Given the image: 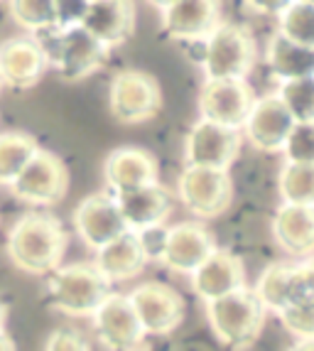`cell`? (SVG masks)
Instances as JSON below:
<instances>
[{
	"label": "cell",
	"mask_w": 314,
	"mask_h": 351,
	"mask_svg": "<svg viewBox=\"0 0 314 351\" xmlns=\"http://www.w3.org/2000/svg\"><path fill=\"white\" fill-rule=\"evenodd\" d=\"M104 177L113 194H123L160 182V167L157 160L143 147H118L106 158Z\"/></svg>",
	"instance_id": "cell-20"
},
{
	"label": "cell",
	"mask_w": 314,
	"mask_h": 351,
	"mask_svg": "<svg viewBox=\"0 0 314 351\" xmlns=\"http://www.w3.org/2000/svg\"><path fill=\"white\" fill-rule=\"evenodd\" d=\"M273 239L287 256L309 258L314 251V206L282 204L273 217Z\"/></svg>",
	"instance_id": "cell-22"
},
{
	"label": "cell",
	"mask_w": 314,
	"mask_h": 351,
	"mask_svg": "<svg viewBox=\"0 0 314 351\" xmlns=\"http://www.w3.org/2000/svg\"><path fill=\"white\" fill-rule=\"evenodd\" d=\"M265 64L275 74L278 82L297 79V76H312L314 71V47L295 45L275 32L265 47Z\"/></svg>",
	"instance_id": "cell-24"
},
{
	"label": "cell",
	"mask_w": 314,
	"mask_h": 351,
	"mask_svg": "<svg viewBox=\"0 0 314 351\" xmlns=\"http://www.w3.org/2000/svg\"><path fill=\"white\" fill-rule=\"evenodd\" d=\"M113 282L93 263L59 265L47 278V302L49 307L69 317H91L93 310L104 302Z\"/></svg>",
	"instance_id": "cell-2"
},
{
	"label": "cell",
	"mask_w": 314,
	"mask_h": 351,
	"mask_svg": "<svg viewBox=\"0 0 314 351\" xmlns=\"http://www.w3.org/2000/svg\"><path fill=\"white\" fill-rule=\"evenodd\" d=\"M71 221H74L79 239L93 251H99L101 246L111 243L113 239L128 231L111 194H88L86 199L76 204Z\"/></svg>",
	"instance_id": "cell-15"
},
{
	"label": "cell",
	"mask_w": 314,
	"mask_h": 351,
	"mask_svg": "<svg viewBox=\"0 0 314 351\" xmlns=\"http://www.w3.org/2000/svg\"><path fill=\"white\" fill-rule=\"evenodd\" d=\"M280 104L285 106L295 123H312L314 121V79L297 76L280 82L278 94Z\"/></svg>",
	"instance_id": "cell-29"
},
{
	"label": "cell",
	"mask_w": 314,
	"mask_h": 351,
	"mask_svg": "<svg viewBox=\"0 0 314 351\" xmlns=\"http://www.w3.org/2000/svg\"><path fill=\"white\" fill-rule=\"evenodd\" d=\"M49 66L45 49L37 40L15 37L0 45V84L15 91L37 86Z\"/></svg>",
	"instance_id": "cell-17"
},
{
	"label": "cell",
	"mask_w": 314,
	"mask_h": 351,
	"mask_svg": "<svg viewBox=\"0 0 314 351\" xmlns=\"http://www.w3.org/2000/svg\"><path fill=\"white\" fill-rule=\"evenodd\" d=\"M8 187L25 204L52 206L69 192V170L59 155L37 147Z\"/></svg>",
	"instance_id": "cell-6"
},
{
	"label": "cell",
	"mask_w": 314,
	"mask_h": 351,
	"mask_svg": "<svg viewBox=\"0 0 314 351\" xmlns=\"http://www.w3.org/2000/svg\"><path fill=\"white\" fill-rule=\"evenodd\" d=\"M79 3H84V5H88V3H93V0H79Z\"/></svg>",
	"instance_id": "cell-40"
},
{
	"label": "cell",
	"mask_w": 314,
	"mask_h": 351,
	"mask_svg": "<svg viewBox=\"0 0 314 351\" xmlns=\"http://www.w3.org/2000/svg\"><path fill=\"white\" fill-rule=\"evenodd\" d=\"M278 18V32L280 37L314 47V5L307 0H290L282 10L275 15Z\"/></svg>",
	"instance_id": "cell-28"
},
{
	"label": "cell",
	"mask_w": 314,
	"mask_h": 351,
	"mask_svg": "<svg viewBox=\"0 0 314 351\" xmlns=\"http://www.w3.org/2000/svg\"><path fill=\"white\" fill-rule=\"evenodd\" d=\"M287 351H314V341L312 339H295V344Z\"/></svg>",
	"instance_id": "cell-37"
},
{
	"label": "cell",
	"mask_w": 314,
	"mask_h": 351,
	"mask_svg": "<svg viewBox=\"0 0 314 351\" xmlns=\"http://www.w3.org/2000/svg\"><path fill=\"white\" fill-rule=\"evenodd\" d=\"M221 23L219 0H177L162 10V29L172 40H204Z\"/></svg>",
	"instance_id": "cell-21"
},
{
	"label": "cell",
	"mask_w": 314,
	"mask_h": 351,
	"mask_svg": "<svg viewBox=\"0 0 314 351\" xmlns=\"http://www.w3.org/2000/svg\"><path fill=\"white\" fill-rule=\"evenodd\" d=\"M128 300L145 337H167L184 322V300L175 287L165 282H140L133 293H128Z\"/></svg>",
	"instance_id": "cell-9"
},
{
	"label": "cell",
	"mask_w": 314,
	"mask_h": 351,
	"mask_svg": "<svg viewBox=\"0 0 314 351\" xmlns=\"http://www.w3.org/2000/svg\"><path fill=\"white\" fill-rule=\"evenodd\" d=\"M10 18L29 32L59 27L57 0H8Z\"/></svg>",
	"instance_id": "cell-30"
},
{
	"label": "cell",
	"mask_w": 314,
	"mask_h": 351,
	"mask_svg": "<svg viewBox=\"0 0 314 351\" xmlns=\"http://www.w3.org/2000/svg\"><path fill=\"white\" fill-rule=\"evenodd\" d=\"M204 304H206L211 332L221 344L231 346V349H243V346L253 344L265 327L268 312L263 310L261 300L250 287H241L236 293H228Z\"/></svg>",
	"instance_id": "cell-3"
},
{
	"label": "cell",
	"mask_w": 314,
	"mask_h": 351,
	"mask_svg": "<svg viewBox=\"0 0 314 351\" xmlns=\"http://www.w3.org/2000/svg\"><path fill=\"white\" fill-rule=\"evenodd\" d=\"M0 86H3V84H0Z\"/></svg>",
	"instance_id": "cell-42"
},
{
	"label": "cell",
	"mask_w": 314,
	"mask_h": 351,
	"mask_svg": "<svg viewBox=\"0 0 314 351\" xmlns=\"http://www.w3.org/2000/svg\"><path fill=\"white\" fill-rule=\"evenodd\" d=\"M285 162H312L314 165V125L312 123H295L290 135L282 145Z\"/></svg>",
	"instance_id": "cell-31"
},
{
	"label": "cell",
	"mask_w": 314,
	"mask_h": 351,
	"mask_svg": "<svg viewBox=\"0 0 314 351\" xmlns=\"http://www.w3.org/2000/svg\"><path fill=\"white\" fill-rule=\"evenodd\" d=\"M113 199H116L118 211L125 221V228L133 234L152 226H162L172 214V194L160 182L133 189V192L113 194Z\"/></svg>",
	"instance_id": "cell-19"
},
{
	"label": "cell",
	"mask_w": 314,
	"mask_h": 351,
	"mask_svg": "<svg viewBox=\"0 0 314 351\" xmlns=\"http://www.w3.org/2000/svg\"><path fill=\"white\" fill-rule=\"evenodd\" d=\"M91 319L101 346L108 351H138L145 339L128 295L111 293L93 310Z\"/></svg>",
	"instance_id": "cell-12"
},
{
	"label": "cell",
	"mask_w": 314,
	"mask_h": 351,
	"mask_svg": "<svg viewBox=\"0 0 314 351\" xmlns=\"http://www.w3.org/2000/svg\"><path fill=\"white\" fill-rule=\"evenodd\" d=\"M111 116L123 125H138L155 118L162 108V88L147 71L123 69L108 86Z\"/></svg>",
	"instance_id": "cell-5"
},
{
	"label": "cell",
	"mask_w": 314,
	"mask_h": 351,
	"mask_svg": "<svg viewBox=\"0 0 314 351\" xmlns=\"http://www.w3.org/2000/svg\"><path fill=\"white\" fill-rule=\"evenodd\" d=\"M45 351H88V344L82 334L74 329H57L47 339Z\"/></svg>",
	"instance_id": "cell-34"
},
{
	"label": "cell",
	"mask_w": 314,
	"mask_h": 351,
	"mask_svg": "<svg viewBox=\"0 0 314 351\" xmlns=\"http://www.w3.org/2000/svg\"><path fill=\"white\" fill-rule=\"evenodd\" d=\"M214 248L216 243L204 223L180 221L175 226H167V239H165L160 265H165L177 276H192Z\"/></svg>",
	"instance_id": "cell-13"
},
{
	"label": "cell",
	"mask_w": 314,
	"mask_h": 351,
	"mask_svg": "<svg viewBox=\"0 0 314 351\" xmlns=\"http://www.w3.org/2000/svg\"><path fill=\"white\" fill-rule=\"evenodd\" d=\"M256 59V40L243 25L219 23L204 37L202 66L206 79H245Z\"/></svg>",
	"instance_id": "cell-4"
},
{
	"label": "cell",
	"mask_w": 314,
	"mask_h": 351,
	"mask_svg": "<svg viewBox=\"0 0 314 351\" xmlns=\"http://www.w3.org/2000/svg\"><path fill=\"white\" fill-rule=\"evenodd\" d=\"M241 145H243V135L239 128H226L199 118L186 133L184 162L192 167L228 170L241 155Z\"/></svg>",
	"instance_id": "cell-10"
},
{
	"label": "cell",
	"mask_w": 314,
	"mask_h": 351,
	"mask_svg": "<svg viewBox=\"0 0 314 351\" xmlns=\"http://www.w3.org/2000/svg\"><path fill=\"white\" fill-rule=\"evenodd\" d=\"M290 0H245V5L258 15H278Z\"/></svg>",
	"instance_id": "cell-35"
},
{
	"label": "cell",
	"mask_w": 314,
	"mask_h": 351,
	"mask_svg": "<svg viewBox=\"0 0 314 351\" xmlns=\"http://www.w3.org/2000/svg\"><path fill=\"white\" fill-rule=\"evenodd\" d=\"M292 125H295V121H292L285 106L280 104L275 94H268L261 96V99H253V106H250L248 116L241 125V135L256 150L280 152Z\"/></svg>",
	"instance_id": "cell-14"
},
{
	"label": "cell",
	"mask_w": 314,
	"mask_h": 351,
	"mask_svg": "<svg viewBox=\"0 0 314 351\" xmlns=\"http://www.w3.org/2000/svg\"><path fill=\"white\" fill-rule=\"evenodd\" d=\"M253 99V88L245 79H204L197 101L199 116L211 123L241 130Z\"/></svg>",
	"instance_id": "cell-11"
},
{
	"label": "cell",
	"mask_w": 314,
	"mask_h": 351,
	"mask_svg": "<svg viewBox=\"0 0 314 351\" xmlns=\"http://www.w3.org/2000/svg\"><path fill=\"white\" fill-rule=\"evenodd\" d=\"M69 234L52 214L29 211L12 223L8 234V256L27 276H49L64 261Z\"/></svg>",
	"instance_id": "cell-1"
},
{
	"label": "cell",
	"mask_w": 314,
	"mask_h": 351,
	"mask_svg": "<svg viewBox=\"0 0 314 351\" xmlns=\"http://www.w3.org/2000/svg\"><path fill=\"white\" fill-rule=\"evenodd\" d=\"M0 351H18V346H15V339H12L5 329L0 332Z\"/></svg>",
	"instance_id": "cell-36"
},
{
	"label": "cell",
	"mask_w": 314,
	"mask_h": 351,
	"mask_svg": "<svg viewBox=\"0 0 314 351\" xmlns=\"http://www.w3.org/2000/svg\"><path fill=\"white\" fill-rule=\"evenodd\" d=\"M278 192L282 204L314 206V165L282 162L278 175Z\"/></svg>",
	"instance_id": "cell-26"
},
{
	"label": "cell",
	"mask_w": 314,
	"mask_h": 351,
	"mask_svg": "<svg viewBox=\"0 0 314 351\" xmlns=\"http://www.w3.org/2000/svg\"><path fill=\"white\" fill-rule=\"evenodd\" d=\"M79 27H84L106 49L121 47L135 29V0H93L84 8Z\"/></svg>",
	"instance_id": "cell-16"
},
{
	"label": "cell",
	"mask_w": 314,
	"mask_h": 351,
	"mask_svg": "<svg viewBox=\"0 0 314 351\" xmlns=\"http://www.w3.org/2000/svg\"><path fill=\"white\" fill-rule=\"evenodd\" d=\"M278 319L295 339H312L314 307H285L282 312H278Z\"/></svg>",
	"instance_id": "cell-32"
},
{
	"label": "cell",
	"mask_w": 314,
	"mask_h": 351,
	"mask_svg": "<svg viewBox=\"0 0 314 351\" xmlns=\"http://www.w3.org/2000/svg\"><path fill=\"white\" fill-rule=\"evenodd\" d=\"M189 278H192V290L202 302H211L245 287V268L241 258L224 248H214Z\"/></svg>",
	"instance_id": "cell-18"
},
{
	"label": "cell",
	"mask_w": 314,
	"mask_h": 351,
	"mask_svg": "<svg viewBox=\"0 0 314 351\" xmlns=\"http://www.w3.org/2000/svg\"><path fill=\"white\" fill-rule=\"evenodd\" d=\"M5 322H8V307L3 302H0V332L5 329Z\"/></svg>",
	"instance_id": "cell-39"
},
{
	"label": "cell",
	"mask_w": 314,
	"mask_h": 351,
	"mask_svg": "<svg viewBox=\"0 0 314 351\" xmlns=\"http://www.w3.org/2000/svg\"><path fill=\"white\" fill-rule=\"evenodd\" d=\"M177 197L197 219H216L226 214L233 202V180L228 170L186 165L177 182Z\"/></svg>",
	"instance_id": "cell-7"
},
{
	"label": "cell",
	"mask_w": 314,
	"mask_h": 351,
	"mask_svg": "<svg viewBox=\"0 0 314 351\" xmlns=\"http://www.w3.org/2000/svg\"><path fill=\"white\" fill-rule=\"evenodd\" d=\"M307 3H312V0H307Z\"/></svg>",
	"instance_id": "cell-41"
},
{
	"label": "cell",
	"mask_w": 314,
	"mask_h": 351,
	"mask_svg": "<svg viewBox=\"0 0 314 351\" xmlns=\"http://www.w3.org/2000/svg\"><path fill=\"white\" fill-rule=\"evenodd\" d=\"M152 8H157V10H165V8H169L172 3H177V0H147Z\"/></svg>",
	"instance_id": "cell-38"
},
{
	"label": "cell",
	"mask_w": 314,
	"mask_h": 351,
	"mask_svg": "<svg viewBox=\"0 0 314 351\" xmlns=\"http://www.w3.org/2000/svg\"><path fill=\"white\" fill-rule=\"evenodd\" d=\"M93 265L104 273L111 282H125L138 278L147 265V258L140 248V241L133 231H125L111 243H106L96 251Z\"/></svg>",
	"instance_id": "cell-23"
},
{
	"label": "cell",
	"mask_w": 314,
	"mask_h": 351,
	"mask_svg": "<svg viewBox=\"0 0 314 351\" xmlns=\"http://www.w3.org/2000/svg\"><path fill=\"white\" fill-rule=\"evenodd\" d=\"M37 147V141L25 130L0 133V184H10Z\"/></svg>",
	"instance_id": "cell-27"
},
{
	"label": "cell",
	"mask_w": 314,
	"mask_h": 351,
	"mask_svg": "<svg viewBox=\"0 0 314 351\" xmlns=\"http://www.w3.org/2000/svg\"><path fill=\"white\" fill-rule=\"evenodd\" d=\"M295 263H270L268 268L258 276L253 287L256 298L261 300L265 312H282L287 307V295H290V280Z\"/></svg>",
	"instance_id": "cell-25"
},
{
	"label": "cell",
	"mask_w": 314,
	"mask_h": 351,
	"mask_svg": "<svg viewBox=\"0 0 314 351\" xmlns=\"http://www.w3.org/2000/svg\"><path fill=\"white\" fill-rule=\"evenodd\" d=\"M45 54L64 82H82L104 66L108 49L84 27L67 25V27H59L54 47L45 49Z\"/></svg>",
	"instance_id": "cell-8"
},
{
	"label": "cell",
	"mask_w": 314,
	"mask_h": 351,
	"mask_svg": "<svg viewBox=\"0 0 314 351\" xmlns=\"http://www.w3.org/2000/svg\"><path fill=\"white\" fill-rule=\"evenodd\" d=\"M138 241H140V248L145 253L147 261H155L160 263V258H162V251H165V239H167V226H152V228H145V231H138Z\"/></svg>",
	"instance_id": "cell-33"
}]
</instances>
